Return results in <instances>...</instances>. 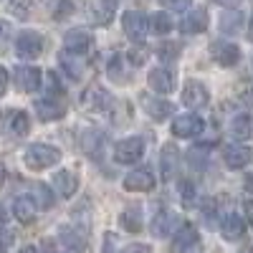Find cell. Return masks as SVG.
I'll use <instances>...</instances> for the list:
<instances>
[{"label":"cell","instance_id":"cell-16","mask_svg":"<svg viewBox=\"0 0 253 253\" xmlns=\"http://www.w3.org/2000/svg\"><path fill=\"white\" fill-rule=\"evenodd\" d=\"M155 187V175L150 170H134L124 177V190L129 193H150Z\"/></svg>","mask_w":253,"mask_h":253},{"label":"cell","instance_id":"cell-32","mask_svg":"<svg viewBox=\"0 0 253 253\" xmlns=\"http://www.w3.org/2000/svg\"><path fill=\"white\" fill-rule=\"evenodd\" d=\"M150 23H152V28H155L157 36H165V33H170V31H172L175 20H172V15H167V13H155Z\"/></svg>","mask_w":253,"mask_h":253},{"label":"cell","instance_id":"cell-40","mask_svg":"<svg viewBox=\"0 0 253 253\" xmlns=\"http://www.w3.org/2000/svg\"><path fill=\"white\" fill-rule=\"evenodd\" d=\"M122 253H152V248L147 243H132V246H126Z\"/></svg>","mask_w":253,"mask_h":253},{"label":"cell","instance_id":"cell-44","mask_svg":"<svg viewBox=\"0 0 253 253\" xmlns=\"http://www.w3.org/2000/svg\"><path fill=\"white\" fill-rule=\"evenodd\" d=\"M220 5H225V8H236V5H241L243 0H218Z\"/></svg>","mask_w":253,"mask_h":253},{"label":"cell","instance_id":"cell-14","mask_svg":"<svg viewBox=\"0 0 253 253\" xmlns=\"http://www.w3.org/2000/svg\"><path fill=\"white\" fill-rule=\"evenodd\" d=\"M63 46H66L69 53H76V56H84L89 48H91V36L86 28H74L66 33V38H63Z\"/></svg>","mask_w":253,"mask_h":253},{"label":"cell","instance_id":"cell-48","mask_svg":"<svg viewBox=\"0 0 253 253\" xmlns=\"http://www.w3.org/2000/svg\"><path fill=\"white\" fill-rule=\"evenodd\" d=\"M20 253H36V248H33V246H26V248L20 251Z\"/></svg>","mask_w":253,"mask_h":253},{"label":"cell","instance_id":"cell-35","mask_svg":"<svg viewBox=\"0 0 253 253\" xmlns=\"http://www.w3.org/2000/svg\"><path fill=\"white\" fill-rule=\"evenodd\" d=\"M180 195H182L185 208H193V205H195V185L187 182V180H182V182H180Z\"/></svg>","mask_w":253,"mask_h":253},{"label":"cell","instance_id":"cell-41","mask_svg":"<svg viewBox=\"0 0 253 253\" xmlns=\"http://www.w3.org/2000/svg\"><path fill=\"white\" fill-rule=\"evenodd\" d=\"M5 89H8V71L0 66V96L5 94Z\"/></svg>","mask_w":253,"mask_h":253},{"label":"cell","instance_id":"cell-22","mask_svg":"<svg viewBox=\"0 0 253 253\" xmlns=\"http://www.w3.org/2000/svg\"><path fill=\"white\" fill-rule=\"evenodd\" d=\"M220 233H223L225 241H238V238H243V233H246V220H243L241 215H236V213L225 215L223 223H220Z\"/></svg>","mask_w":253,"mask_h":253},{"label":"cell","instance_id":"cell-18","mask_svg":"<svg viewBox=\"0 0 253 253\" xmlns=\"http://www.w3.org/2000/svg\"><path fill=\"white\" fill-rule=\"evenodd\" d=\"M175 225H177V215L170 213V210H160V213L152 218V236L155 238H167L175 233Z\"/></svg>","mask_w":253,"mask_h":253},{"label":"cell","instance_id":"cell-11","mask_svg":"<svg viewBox=\"0 0 253 253\" xmlns=\"http://www.w3.org/2000/svg\"><path fill=\"white\" fill-rule=\"evenodd\" d=\"M13 81H15V86L20 91H26V94H33L38 86H41V71L36 66H18L13 71Z\"/></svg>","mask_w":253,"mask_h":253},{"label":"cell","instance_id":"cell-51","mask_svg":"<svg viewBox=\"0 0 253 253\" xmlns=\"http://www.w3.org/2000/svg\"><path fill=\"white\" fill-rule=\"evenodd\" d=\"M0 253H8V251H5V246H3V243H0Z\"/></svg>","mask_w":253,"mask_h":253},{"label":"cell","instance_id":"cell-36","mask_svg":"<svg viewBox=\"0 0 253 253\" xmlns=\"http://www.w3.org/2000/svg\"><path fill=\"white\" fill-rule=\"evenodd\" d=\"M76 8H79V0H63L61 8L56 10V18H58V20L69 18V13H71V10H76Z\"/></svg>","mask_w":253,"mask_h":253},{"label":"cell","instance_id":"cell-34","mask_svg":"<svg viewBox=\"0 0 253 253\" xmlns=\"http://www.w3.org/2000/svg\"><path fill=\"white\" fill-rule=\"evenodd\" d=\"M241 23H243V15L238 10L236 13H225L223 20H220V28H223V33H236L241 28Z\"/></svg>","mask_w":253,"mask_h":253},{"label":"cell","instance_id":"cell-39","mask_svg":"<svg viewBox=\"0 0 253 253\" xmlns=\"http://www.w3.org/2000/svg\"><path fill=\"white\" fill-rule=\"evenodd\" d=\"M160 3L165 8H170V10H185V8H190L193 0H160Z\"/></svg>","mask_w":253,"mask_h":253},{"label":"cell","instance_id":"cell-8","mask_svg":"<svg viewBox=\"0 0 253 253\" xmlns=\"http://www.w3.org/2000/svg\"><path fill=\"white\" fill-rule=\"evenodd\" d=\"M58 238L61 243L66 246L69 251H86L89 241H86V228H81V225H61L58 230Z\"/></svg>","mask_w":253,"mask_h":253},{"label":"cell","instance_id":"cell-29","mask_svg":"<svg viewBox=\"0 0 253 253\" xmlns=\"http://www.w3.org/2000/svg\"><path fill=\"white\" fill-rule=\"evenodd\" d=\"M101 142H104V137H101L99 129H84V134H81V150L86 155H94L101 147Z\"/></svg>","mask_w":253,"mask_h":253},{"label":"cell","instance_id":"cell-26","mask_svg":"<svg viewBox=\"0 0 253 253\" xmlns=\"http://www.w3.org/2000/svg\"><path fill=\"white\" fill-rule=\"evenodd\" d=\"M84 104H89L91 109L101 112V109H107L109 104H112V96H109V91H107V89H101V86H91V89L86 91V99H84Z\"/></svg>","mask_w":253,"mask_h":253},{"label":"cell","instance_id":"cell-10","mask_svg":"<svg viewBox=\"0 0 253 253\" xmlns=\"http://www.w3.org/2000/svg\"><path fill=\"white\" fill-rule=\"evenodd\" d=\"M208 99H210V94H208V89H205L203 81L190 79V81L185 84V89H182V101H185V107L200 109V107H205V104H208Z\"/></svg>","mask_w":253,"mask_h":253},{"label":"cell","instance_id":"cell-15","mask_svg":"<svg viewBox=\"0 0 253 253\" xmlns=\"http://www.w3.org/2000/svg\"><path fill=\"white\" fill-rule=\"evenodd\" d=\"M36 114L43 119V122H51V119H61L66 114V104L56 96H46V99H38L36 101Z\"/></svg>","mask_w":253,"mask_h":253},{"label":"cell","instance_id":"cell-5","mask_svg":"<svg viewBox=\"0 0 253 253\" xmlns=\"http://www.w3.org/2000/svg\"><path fill=\"white\" fill-rule=\"evenodd\" d=\"M43 36L36 33V31H23L18 36L15 41V51L20 58H38L41 53H43Z\"/></svg>","mask_w":253,"mask_h":253},{"label":"cell","instance_id":"cell-49","mask_svg":"<svg viewBox=\"0 0 253 253\" xmlns=\"http://www.w3.org/2000/svg\"><path fill=\"white\" fill-rule=\"evenodd\" d=\"M248 38L253 41V18H251V26H248Z\"/></svg>","mask_w":253,"mask_h":253},{"label":"cell","instance_id":"cell-7","mask_svg":"<svg viewBox=\"0 0 253 253\" xmlns=\"http://www.w3.org/2000/svg\"><path fill=\"white\" fill-rule=\"evenodd\" d=\"M139 104H142V109L144 114L155 119V122H165L167 117H172V104L170 101H165L160 96H150V94H139Z\"/></svg>","mask_w":253,"mask_h":253},{"label":"cell","instance_id":"cell-33","mask_svg":"<svg viewBox=\"0 0 253 253\" xmlns=\"http://www.w3.org/2000/svg\"><path fill=\"white\" fill-rule=\"evenodd\" d=\"M33 193H36V205L38 208H43V210H48L51 205H53V195H51V190L46 187V185H41V182H36L33 185Z\"/></svg>","mask_w":253,"mask_h":253},{"label":"cell","instance_id":"cell-4","mask_svg":"<svg viewBox=\"0 0 253 253\" xmlns=\"http://www.w3.org/2000/svg\"><path fill=\"white\" fill-rule=\"evenodd\" d=\"M175 251L177 253H200L203 251V243H200V236L193 223H182L177 230H175Z\"/></svg>","mask_w":253,"mask_h":253},{"label":"cell","instance_id":"cell-24","mask_svg":"<svg viewBox=\"0 0 253 253\" xmlns=\"http://www.w3.org/2000/svg\"><path fill=\"white\" fill-rule=\"evenodd\" d=\"M36 203H33V198H26V195H20V198H15V203H13V215L23 223V225H28V223H33V218H36Z\"/></svg>","mask_w":253,"mask_h":253},{"label":"cell","instance_id":"cell-2","mask_svg":"<svg viewBox=\"0 0 253 253\" xmlns=\"http://www.w3.org/2000/svg\"><path fill=\"white\" fill-rule=\"evenodd\" d=\"M31 129V122H28V114L20 112V109H8L0 117V132H5L10 137H26Z\"/></svg>","mask_w":253,"mask_h":253},{"label":"cell","instance_id":"cell-13","mask_svg":"<svg viewBox=\"0 0 253 253\" xmlns=\"http://www.w3.org/2000/svg\"><path fill=\"white\" fill-rule=\"evenodd\" d=\"M203 119L195 114H180L172 122V134L175 137H198L203 132Z\"/></svg>","mask_w":253,"mask_h":253},{"label":"cell","instance_id":"cell-20","mask_svg":"<svg viewBox=\"0 0 253 253\" xmlns=\"http://www.w3.org/2000/svg\"><path fill=\"white\" fill-rule=\"evenodd\" d=\"M147 84H150V89H155L157 94H170L175 89V76L167 69H152L150 76H147Z\"/></svg>","mask_w":253,"mask_h":253},{"label":"cell","instance_id":"cell-25","mask_svg":"<svg viewBox=\"0 0 253 253\" xmlns=\"http://www.w3.org/2000/svg\"><path fill=\"white\" fill-rule=\"evenodd\" d=\"M61 66L66 69V74H69L71 79H81V76H84V69H86V63H84L81 56L63 51V53H61Z\"/></svg>","mask_w":253,"mask_h":253},{"label":"cell","instance_id":"cell-28","mask_svg":"<svg viewBox=\"0 0 253 253\" xmlns=\"http://www.w3.org/2000/svg\"><path fill=\"white\" fill-rule=\"evenodd\" d=\"M253 132V122L248 114H236L233 122H230V134H233L236 139H248Z\"/></svg>","mask_w":253,"mask_h":253},{"label":"cell","instance_id":"cell-45","mask_svg":"<svg viewBox=\"0 0 253 253\" xmlns=\"http://www.w3.org/2000/svg\"><path fill=\"white\" fill-rule=\"evenodd\" d=\"M5 223H8V213H5V208L0 205V228H3Z\"/></svg>","mask_w":253,"mask_h":253},{"label":"cell","instance_id":"cell-37","mask_svg":"<svg viewBox=\"0 0 253 253\" xmlns=\"http://www.w3.org/2000/svg\"><path fill=\"white\" fill-rule=\"evenodd\" d=\"M177 53H180V46H175V43H165V46L160 48V58H162V61H175Z\"/></svg>","mask_w":253,"mask_h":253},{"label":"cell","instance_id":"cell-31","mask_svg":"<svg viewBox=\"0 0 253 253\" xmlns=\"http://www.w3.org/2000/svg\"><path fill=\"white\" fill-rule=\"evenodd\" d=\"M31 8H33V0H10L8 3V13L18 20L31 18Z\"/></svg>","mask_w":253,"mask_h":253},{"label":"cell","instance_id":"cell-21","mask_svg":"<svg viewBox=\"0 0 253 253\" xmlns=\"http://www.w3.org/2000/svg\"><path fill=\"white\" fill-rule=\"evenodd\" d=\"M117 0H94V5H91V23L94 26H107L109 20L114 18L117 13Z\"/></svg>","mask_w":253,"mask_h":253},{"label":"cell","instance_id":"cell-38","mask_svg":"<svg viewBox=\"0 0 253 253\" xmlns=\"http://www.w3.org/2000/svg\"><path fill=\"white\" fill-rule=\"evenodd\" d=\"M46 86H48V96H56V99H58V94H61V81L56 79L53 71L46 74Z\"/></svg>","mask_w":253,"mask_h":253},{"label":"cell","instance_id":"cell-12","mask_svg":"<svg viewBox=\"0 0 253 253\" xmlns=\"http://www.w3.org/2000/svg\"><path fill=\"white\" fill-rule=\"evenodd\" d=\"M210 53H213V58L220 63V66H236V63L241 61V48L236 43H230V41H218V43L210 46Z\"/></svg>","mask_w":253,"mask_h":253},{"label":"cell","instance_id":"cell-19","mask_svg":"<svg viewBox=\"0 0 253 253\" xmlns=\"http://www.w3.org/2000/svg\"><path fill=\"white\" fill-rule=\"evenodd\" d=\"M53 190L61 198H71L76 190H79V177L71 170H58L53 175Z\"/></svg>","mask_w":253,"mask_h":253},{"label":"cell","instance_id":"cell-9","mask_svg":"<svg viewBox=\"0 0 253 253\" xmlns=\"http://www.w3.org/2000/svg\"><path fill=\"white\" fill-rule=\"evenodd\" d=\"M251 160H253V150L246 144H228L223 150V162L230 170H243L246 165H251Z\"/></svg>","mask_w":253,"mask_h":253},{"label":"cell","instance_id":"cell-46","mask_svg":"<svg viewBox=\"0 0 253 253\" xmlns=\"http://www.w3.org/2000/svg\"><path fill=\"white\" fill-rule=\"evenodd\" d=\"M3 180H5V167H3V162H0V185H3Z\"/></svg>","mask_w":253,"mask_h":253},{"label":"cell","instance_id":"cell-47","mask_svg":"<svg viewBox=\"0 0 253 253\" xmlns=\"http://www.w3.org/2000/svg\"><path fill=\"white\" fill-rule=\"evenodd\" d=\"M246 187H248L251 193H253V175H248V180H246Z\"/></svg>","mask_w":253,"mask_h":253},{"label":"cell","instance_id":"cell-50","mask_svg":"<svg viewBox=\"0 0 253 253\" xmlns=\"http://www.w3.org/2000/svg\"><path fill=\"white\" fill-rule=\"evenodd\" d=\"M43 3H48V5H53V3H58V0H43Z\"/></svg>","mask_w":253,"mask_h":253},{"label":"cell","instance_id":"cell-3","mask_svg":"<svg viewBox=\"0 0 253 253\" xmlns=\"http://www.w3.org/2000/svg\"><path fill=\"white\" fill-rule=\"evenodd\" d=\"M144 155V139L142 137H129L114 144V160L119 165H134Z\"/></svg>","mask_w":253,"mask_h":253},{"label":"cell","instance_id":"cell-1","mask_svg":"<svg viewBox=\"0 0 253 253\" xmlns=\"http://www.w3.org/2000/svg\"><path fill=\"white\" fill-rule=\"evenodd\" d=\"M61 160V150L51 144H31L23 152V162L31 167V170H46V167H53Z\"/></svg>","mask_w":253,"mask_h":253},{"label":"cell","instance_id":"cell-30","mask_svg":"<svg viewBox=\"0 0 253 253\" xmlns=\"http://www.w3.org/2000/svg\"><path fill=\"white\" fill-rule=\"evenodd\" d=\"M208 152H210V144H195L193 150L187 152L190 167H195V170H203V167L208 165Z\"/></svg>","mask_w":253,"mask_h":253},{"label":"cell","instance_id":"cell-6","mask_svg":"<svg viewBox=\"0 0 253 253\" xmlns=\"http://www.w3.org/2000/svg\"><path fill=\"white\" fill-rule=\"evenodd\" d=\"M122 28L132 41H144L147 28H150V20H147V15L139 13V10H126L122 15Z\"/></svg>","mask_w":253,"mask_h":253},{"label":"cell","instance_id":"cell-17","mask_svg":"<svg viewBox=\"0 0 253 253\" xmlns=\"http://www.w3.org/2000/svg\"><path fill=\"white\" fill-rule=\"evenodd\" d=\"M177 162H180V150L175 147V142H167L162 147V157H160V170L165 180H172L177 172Z\"/></svg>","mask_w":253,"mask_h":253},{"label":"cell","instance_id":"cell-23","mask_svg":"<svg viewBox=\"0 0 253 253\" xmlns=\"http://www.w3.org/2000/svg\"><path fill=\"white\" fill-rule=\"evenodd\" d=\"M205 28H208V13H205V8H195L190 15H185V20L180 23V31L187 33V36L203 33Z\"/></svg>","mask_w":253,"mask_h":253},{"label":"cell","instance_id":"cell-43","mask_svg":"<svg viewBox=\"0 0 253 253\" xmlns=\"http://www.w3.org/2000/svg\"><path fill=\"white\" fill-rule=\"evenodd\" d=\"M10 36V26L8 23H0V41H5Z\"/></svg>","mask_w":253,"mask_h":253},{"label":"cell","instance_id":"cell-27","mask_svg":"<svg viewBox=\"0 0 253 253\" xmlns=\"http://www.w3.org/2000/svg\"><path fill=\"white\" fill-rule=\"evenodd\" d=\"M119 223H122L124 230H129V233H139L142 230V208H126L119 215Z\"/></svg>","mask_w":253,"mask_h":253},{"label":"cell","instance_id":"cell-42","mask_svg":"<svg viewBox=\"0 0 253 253\" xmlns=\"http://www.w3.org/2000/svg\"><path fill=\"white\" fill-rule=\"evenodd\" d=\"M246 218H248L251 225H253V200H246Z\"/></svg>","mask_w":253,"mask_h":253}]
</instances>
